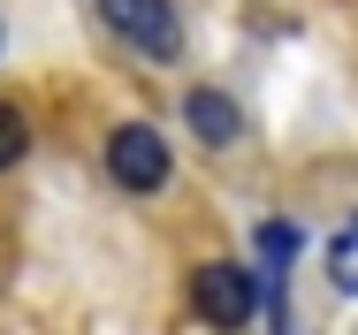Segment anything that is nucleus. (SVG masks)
Segmentation results:
<instances>
[{"label":"nucleus","mask_w":358,"mask_h":335,"mask_svg":"<svg viewBox=\"0 0 358 335\" xmlns=\"http://www.w3.org/2000/svg\"><path fill=\"white\" fill-rule=\"evenodd\" d=\"M168 168H176V152H168V137L152 130V122H122V130L107 137V176L122 191H160Z\"/></svg>","instance_id":"1"},{"label":"nucleus","mask_w":358,"mask_h":335,"mask_svg":"<svg viewBox=\"0 0 358 335\" xmlns=\"http://www.w3.org/2000/svg\"><path fill=\"white\" fill-rule=\"evenodd\" d=\"M99 15H107L138 54H152V62H176V54H183V31H176V8H168V0H99Z\"/></svg>","instance_id":"2"},{"label":"nucleus","mask_w":358,"mask_h":335,"mask_svg":"<svg viewBox=\"0 0 358 335\" xmlns=\"http://www.w3.org/2000/svg\"><path fill=\"white\" fill-rule=\"evenodd\" d=\"M191 305H199L206 320H221V328H244V320H252V274L229 267V259L199 267L191 274Z\"/></svg>","instance_id":"3"},{"label":"nucleus","mask_w":358,"mask_h":335,"mask_svg":"<svg viewBox=\"0 0 358 335\" xmlns=\"http://www.w3.org/2000/svg\"><path fill=\"white\" fill-rule=\"evenodd\" d=\"M183 122H191V137H199V145H236V130H244L236 99H229V92H214V84L183 92Z\"/></svg>","instance_id":"4"},{"label":"nucleus","mask_w":358,"mask_h":335,"mask_svg":"<svg viewBox=\"0 0 358 335\" xmlns=\"http://www.w3.org/2000/svg\"><path fill=\"white\" fill-rule=\"evenodd\" d=\"M328 282H336L343 297H358V229H343V236L328 244Z\"/></svg>","instance_id":"5"},{"label":"nucleus","mask_w":358,"mask_h":335,"mask_svg":"<svg viewBox=\"0 0 358 335\" xmlns=\"http://www.w3.org/2000/svg\"><path fill=\"white\" fill-rule=\"evenodd\" d=\"M259 259H267L275 274L297 259V229H289V221H267V229H259Z\"/></svg>","instance_id":"6"},{"label":"nucleus","mask_w":358,"mask_h":335,"mask_svg":"<svg viewBox=\"0 0 358 335\" xmlns=\"http://www.w3.org/2000/svg\"><path fill=\"white\" fill-rule=\"evenodd\" d=\"M23 152H31V122H23L15 107H0V168H15Z\"/></svg>","instance_id":"7"}]
</instances>
